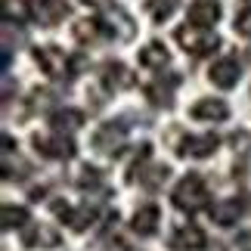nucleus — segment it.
I'll use <instances>...</instances> for the list:
<instances>
[{
    "mask_svg": "<svg viewBox=\"0 0 251 251\" xmlns=\"http://www.w3.org/2000/svg\"><path fill=\"white\" fill-rule=\"evenodd\" d=\"M174 205L186 214H196V211L208 208V186L201 180V174H186L177 186H174Z\"/></svg>",
    "mask_w": 251,
    "mask_h": 251,
    "instance_id": "nucleus-1",
    "label": "nucleus"
},
{
    "mask_svg": "<svg viewBox=\"0 0 251 251\" xmlns=\"http://www.w3.org/2000/svg\"><path fill=\"white\" fill-rule=\"evenodd\" d=\"M93 6L100 9V22L109 28V34H115L118 41H130V37L137 34L133 19L124 13V9L115 3V0H93Z\"/></svg>",
    "mask_w": 251,
    "mask_h": 251,
    "instance_id": "nucleus-2",
    "label": "nucleus"
},
{
    "mask_svg": "<svg viewBox=\"0 0 251 251\" xmlns=\"http://www.w3.org/2000/svg\"><path fill=\"white\" fill-rule=\"evenodd\" d=\"M177 44L186 53H192V56H208V53L217 50L220 37L211 31V28H205V25H189L186 22L183 28H177Z\"/></svg>",
    "mask_w": 251,
    "mask_h": 251,
    "instance_id": "nucleus-3",
    "label": "nucleus"
},
{
    "mask_svg": "<svg viewBox=\"0 0 251 251\" xmlns=\"http://www.w3.org/2000/svg\"><path fill=\"white\" fill-rule=\"evenodd\" d=\"M34 62L44 69V75H50L53 81H72L75 78V62L65 56L59 47H34Z\"/></svg>",
    "mask_w": 251,
    "mask_h": 251,
    "instance_id": "nucleus-4",
    "label": "nucleus"
},
{
    "mask_svg": "<svg viewBox=\"0 0 251 251\" xmlns=\"http://www.w3.org/2000/svg\"><path fill=\"white\" fill-rule=\"evenodd\" d=\"M31 143L37 146V152H41L44 158H56V161H65L75 155V143L69 133L62 130H53V133H34Z\"/></svg>",
    "mask_w": 251,
    "mask_h": 251,
    "instance_id": "nucleus-5",
    "label": "nucleus"
},
{
    "mask_svg": "<svg viewBox=\"0 0 251 251\" xmlns=\"http://www.w3.org/2000/svg\"><path fill=\"white\" fill-rule=\"evenodd\" d=\"M124 140H127V127L121 121H109L93 133V149L100 155H118L124 149Z\"/></svg>",
    "mask_w": 251,
    "mask_h": 251,
    "instance_id": "nucleus-6",
    "label": "nucleus"
},
{
    "mask_svg": "<svg viewBox=\"0 0 251 251\" xmlns=\"http://www.w3.org/2000/svg\"><path fill=\"white\" fill-rule=\"evenodd\" d=\"M102 87L109 93H118V90H130L133 84H137V78H133V72L127 69V65H121V62H105L102 65Z\"/></svg>",
    "mask_w": 251,
    "mask_h": 251,
    "instance_id": "nucleus-7",
    "label": "nucleus"
},
{
    "mask_svg": "<svg viewBox=\"0 0 251 251\" xmlns=\"http://www.w3.org/2000/svg\"><path fill=\"white\" fill-rule=\"evenodd\" d=\"M28 6H31V16L47 28L62 22L65 13H69V3H65V0H28Z\"/></svg>",
    "mask_w": 251,
    "mask_h": 251,
    "instance_id": "nucleus-8",
    "label": "nucleus"
},
{
    "mask_svg": "<svg viewBox=\"0 0 251 251\" xmlns=\"http://www.w3.org/2000/svg\"><path fill=\"white\" fill-rule=\"evenodd\" d=\"M242 211H245V201L236 196V199H220V201H214V205L208 208V214H211V220H214L217 226H233V224H239Z\"/></svg>",
    "mask_w": 251,
    "mask_h": 251,
    "instance_id": "nucleus-9",
    "label": "nucleus"
},
{
    "mask_svg": "<svg viewBox=\"0 0 251 251\" xmlns=\"http://www.w3.org/2000/svg\"><path fill=\"white\" fill-rule=\"evenodd\" d=\"M180 84V75H168V78H155L146 87V100L152 105H161V109H171L174 105V90Z\"/></svg>",
    "mask_w": 251,
    "mask_h": 251,
    "instance_id": "nucleus-10",
    "label": "nucleus"
},
{
    "mask_svg": "<svg viewBox=\"0 0 251 251\" xmlns=\"http://www.w3.org/2000/svg\"><path fill=\"white\" fill-rule=\"evenodd\" d=\"M220 146V140L214 137V133H205V137H186L180 143V149H177V155L183 158H208V155H214Z\"/></svg>",
    "mask_w": 251,
    "mask_h": 251,
    "instance_id": "nucleus-11",
    "label": "nucleus"
},
{
    "mask_svg": "<svg viewBox=\"0 0 251 251\" xmlns=\"http://www.w3.org/2000/svg\"><path fill=\"white\" fill-rule=\"evenodd\" d=\"M208 78H211L214 87H220V90H229V87L239 84V62L233 59V56H226V59H220V62L211 65Z\"/></svg>",
    "mask_w": 251,
    "mask_h": 251,
    "instance_id": "nucleus-12",
    "label": "nucleus"
},
{
    "mask_svg": "<svg viewBox=\"0 0 251 251\" xmlns=\"http://www.w3.org/2000/svg\"><path fill=\"white\" fill-rule=\"evenodd\" d=\"M171 248L174 251H201L205 248V233H201L196 224H186V226H180L177 233H174Z\"/></svg>",
    "mask_w": 251,
    "mask_h": 251,
    "instance_id": "nucleus-13",
    "label": "nucleus"
},
{
    "mask_svg": "<svg viewBox=\"0 0 251 251\" xmlns=\"http://www.w3.org/2000/svg\"><path fill=\"white\" fill-rule=\"evenodd\" d=\"M53 211H56V214H59V217L65 220V224H69V226L75 229V233L87 229V226L93 224V217H96L90 205H84V208H78V211H72L69 205H62V201H53Z\"/></svg>",
    "mask_w": 251,
    "mask_h": 251,
    "instance_id": "nucleus-14",
    "label": "nucleus"
},
{
    "mask_svg": "<svg viewBox=\"0 0 251 251\" xmlns=\"http://www.w3.org/2000/svg\"><path fill=\"white\" fill-rule=\"evenodd\" d=\"M189 115L196 121H224V118H229V105L224 100H199L189 109Z\"/></svg>",
    "mask_w": 251,
    "mask_h": 251,
    "instance_id": "nucleus-15",
    "label": "nucleus"
},
{
    "mask_svg": "<svg viewBox=\"0 0 251 251\" xmlns=\"http://www.w3.org/2000/svg\"><path fill=\"white\" fill-rule=\"evenodd\" d=\"M217 19H220V3H217V0H196V3L189 6V22L192 25L211 28Z\"/></svg>",
    "mask_w": 251,
    "mask_h": 251,
    "instance_id": "nucleus-16",
    "label": "nucleus"
},
{
    "mask_svg": "<svg viewBox=\"0 0 251 251\" xmlns=\"http://www.w3.org/2000/svg\"><path fill=\"white\" fill-rule=\"evenodd\" d=\"M22 245L25 248H56L59 245V233H53V229H47L41 224H34V226H28L25 233H22Z\"/></svg>",
    "mask_w": 251,
    "mask_h": 251,
    "instance_id": "nucleus-17",
    "label": "nucleus"
},
{
    "mask_svg": "<svg viewBox=\"0 0 251 251\" xmlns=\"http://www.w3.org/2000/svg\"><path fill=\"white\" fill-rule=\"evenodd\" d=\"M168 174H171V171H168L165 165H155L152 171H143V168L137 165V168H130V180L140 183V186H146V189H158L161 183L168 180Z\"/></svg>",
    "mask_w": 251,
    "mask_h": 251,
    "instance_id": "nucleus-18",
    "label": "nucleus"
},
{
    "mask_svg": "<svg viewBox=\"0 0 251 251\" xmlns=\"http://www.w3.org/2000/svg\"><path fill=\"white\" fill-rule=\"evenodd\" d=\"M133 233L140 236H152L158 229V205H143L137 214H133Z\"/></svg>",
    "mask_w": 251,
    "mask_h": 251,
    "instance_id": "nucleus-19",
    "label": "nucleus"
},
{
    "mask_svg": "<svg viewBox=\"0 0 251 251\" xmlns=\"http://www.w3.org/2000/svg\"><path fill=\"white\" fill-rule=\"evenodd\" d=\"M50 124H53V130H78L81 124H84V112L78 109H56L50 115Z\"/></svg>",
    "mask_w": 251,
    "mask_h": 251,
    "instance_id": "nucleus-20",
    "label": "nucleus"
},
{
    "mask_svg": "<svg viewBox=\"0 0 251 251\" xmlns=\"http://www.w3.org/2000/svg\"><path fill=\"white\" fill-rule=\"evenodd\" d=\"M168 62H171V56L158 41H152L140 50V65H146V69H165Z\"/></svg>",
    "mask_w": 251,
    "mask_h": 251,
    "instance_id": "nucleus-21",
    "label": "nucleus"
},
{
    "mask_svg": "<svg viewBox=\"0 0 251 251\" xmlns=\"http://www.w3.org/2000/svg\"><path fill=\"white\" fill-rule=\"evenodd\" d=\"M31 6H28V0H3V22H16V25H25L31 22Z\"/></svg>",
    "mask_w": 251,
    "mask_h": 251,
    "instance_id": "nucleus-22",
    "label": "nucleus"
},
{
    "mask_svg": "<svg viewBox=\"0 0 251 251\" xmlns=\"http://www.w3.org/2000/svg\"><path fill=\"white\" fill-rule=\"evenodd\" d=\"M102 34H109V28H105L100 19H81V22L75 25V37H78L81 44H93V41H100Z\"/></svg>",
    "mask_w": 251,
    "mask_h": 251,
    "instance_id": "nucleus-23",
    "label": "nucleus"
},
{
    "mask_svg": "<svg viewBox=\"0 0 251 251\" xmlns=\"http://www.w3.org/2000/svg\"><path fill=\"white\" fill-rule=\"evenodd\" d=\"M0 217H3V229H22L31 224L28 220V208H22V205H3Z\"/></svg>",
    "mask_w": 251,
    "mask_h": 251,
    "instance_id": "nucleus-24",
    "label": "nucleus"
},
{
    "mask_svg": "<svg viewBox=\"0 0 251 251\" xmlns=\"http://www.w3.org/2000/svg\"><path fill=\"white\" fill-rule=\"evenodd\" d=\"M177 6H180V0H149V3H146L149 16H152V22H158V25L177 13Z\"/></svg>",
    "mask_w": 251,
    "mask_h": 251,
    "instance_id": "nucleus-25",
    "label": "nucleus"
},
{
    "mask_svg": "<svg viewBox=\"0 0 251 251\" xmlns=\"http://www.w3.org/2000/svg\"><path fill=\"white\" fill-rule=\"evenodd\" d=\"M236 34L251 37V0H239V9H236Z\"/></svg>",
    "mask_w": 251,
    "mask_h": 251,
    "instance_id": "nucleus-26",
    "label": "nucleus"
},
{
    "mask_svg": "<svg viewBox=\"0 0 251 251\" xmlns=\"http://www.w3.org/2000/svg\"><path fill=\"white\" fill-rule=\"evenodd\" d=\"M78 174H81V177H78V186H84V189L100 183V171H93V168H81Z\"/></svg>",
    "mask_w": 251,
    "mask_h": 251,
    "instance_id": "nucleus-27",
    "label": "nucleus"
},
{
    "mask_svg": "<svg viewBox=\"0 0 251 251\" xmlns=\"http://www.w3.org/2000/svg\"><path fill=\"white\" fill-rule=\"evenodd\" d=\"M236 248L239 251H251V233H239L236 236Z\"/></svg>",
    "mask_w": 251,
    "mask_h": 251,
    "instance_id": "nucleus-28",
    "label": "nucleus"
},
{
    "mask_svg": "<svg viewBox=\"0 0 251 251\" xmlns=\"http://www.w3.org/2000/svg\"><path fill=\"white\" fill-rule=\"evenodd\" d=\"M44 196H47V189H44V186H41V189H31V201H41Z\"/></svg>",
    "mask_w": 251,
    "mask_h": 251,
    "instance_id": "nucleus-29",
    "label": "nucleus"
},
{
    "mask_svg": "<svg viewBox=\"0 0 251 251\" xmlns=\"http://www.w3.org/2000/svg\"><path fill=\"white\" fill-rule=\"evenodd\" d=\"M214 251H224V245H214Z\"/></svg>",
    "mask_w": 251,
    "mask_h": 251,
    "instance_id": "nucleus-30",
    "label": "nucleus"
}]
</instances>
